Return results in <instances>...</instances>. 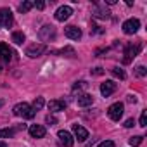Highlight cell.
<instances>
[{
    "mask_svg": "<svg viewBox=\"0 0 147 147\" xmlns=\"http://www.w3.org/2000/svg\"><path fill=\"white\" fill-rule=\"evenodd\" d=\"M12 111H14L16 116H21V118H24V119H31V118H35V111H33V107H31L30 104H26V102H19V104H16Z\"/></svg>",
    "mask_w": 147,
    "mask_h": 147,
    "instance_id": "1",
    "label": "cell"
},
{
    "mask_svg": "<svg viewBox=\"0 0 147 147\" xmlns=\"http://www.w3.org/2000/svg\"><path fill=\"white\" fill-rule=\"evenodd\" d=\"M123 113H125L123 102H114V104L109 106V109H107V116H109L113 121H119L121 116H123Z\"/></svg>",
    "mask_w": 147,
    "mask_h": 147,
    "instance_id": "2",
    "label": "cell"
},
{
    "mask_svg": "<svg viewBox=\"0 0 147 147\" xmlns=\"http://www.w3.org/2000/svg\"><path fill=\"white\" fill-rule=\"evenodd\" d=\"M138 52H140V45H133V43H130V45H126V49H125V57H123V62L125 64H130L137 55H138Z\"/></svg>",
    "mask_w": 147,
    "mask_h": 147,
    "instance_id": "3",
    "label": "cell"
},
{
    "mask_svg": "<svg viewBox=\"0 0 147 147\" xmlns=\"http://www.w3.org/2000/svg\"><path fill=\"white\" fill-rule=\"evenodd\" d=\"M14 23L12 12L9 9H0V30L2 28H11Z\"/></svg>",
    "mask_w": 147,
    "mask_h": 147,
    "instance_id": "4",
    "label": "cell"
},
{
    "mask_svg": "<svg viewBox=\"0 0 147 147\" xmlns=\"http://www.w3.org/2000/svg\"><path fill=\"white\" fill-rule=\"evenodd\" d=\"M138 28H140V21L135 19V18L126 19V21L123 23V33H126V35H133V33H137Z\"/></svg>",
    "mask_w": 147,
    "mask_h": 147,
    "instance_id": "5",
    "label": "cell"
},
{
    "mask_svg": "<svg viewBox=\"0 0 147 147\" xmlns=\"http://www.w3.org/2000/svg\"><path fill=\"white\" fill-rule=\"evenodd\" d=\"M92 16H94L95 19H102V21H106V19L111 18V12L107 11L106 5H99V4H95V7H94V11H92Z\"/></svg>",
    "mask_w": 147,
    "mask_h": 147,
    "instance_id": "6",
    "label": "cell"
},
{
    "mask_svg": "<svg viewBox=\"0 0 147 147\" xmlns=\"http://www.w3.org/2000/svg\"><path fill=\"white\" fill-rule=\"evenodd\" d=\"M38 36H40V40H43V42H50V40L55 38V28L50 26V24H45V26L40 30Z\"/></svg>",
    "mask_w": 147,
    "mask_h": 147,
    "instance_id": "7",
    "label": "cell"
},
{
    "mask_svg": "<svg viewBox=\"0 0 147 147\" xmlns=\"http://www.w3.org/2000/svg\"><path fill=\"white\" fill-rule=\"evenodd\" d=\"M45 50H47V47L43 43H35V45H30L26 49V55L31 57V59H35V57H40Z\"/></svg>",
    "mask_w": 147,
    "mask_h": 147,
    "instance_id": "8",
    "label": "cell"
},
{
    "mask_svg": "<svg viewBox=\"0 0 147 147\" xmlns=\"http://www.w3.org/2000/svg\"><path fill=\"white\" fill-rule=\"evenodd\" d=\"M71 14H73V9L69 7V5H61L57 11H55V19L57 21H61V23H64L66 19H69L71 18Z\"/></svg>",
    "mask_w": 147,
    "mask_h": 147,
    "instance_id": "9",
    "label": "cell"
},
{
    "mask_svg": "<svg viewBox=\"0 0 147 147\" xmlns=\"http://www.w3.org/2000/svg\"><path fill=\"white\" fill-rule=\"evenodd\" d=\"M57 138H59V142H61L62 147H73V144H75V138H73L71 133L66 131V130H59Z\"/></svg>",
    "mask_w": 147,
    "mask_h": 147,
    "instance_id": "10",
    "label": "cell"
},
{
    "mask_svg": "<svg viewBox=\"0 0 147 147\" xmlns=\"http://www.w3.org/2000/svg\"><path fill=\"white\" fill-rule=\"evenodd\" d=\"M114 92H116V83H114V82L106 80V82L100 85V94H102L104 97H109V95H113Z\"/></svg>",
    "mask_w": 147,
    "mask_h": 147,
    "instance_id": "11",
    "label": "cell"
},
{
    "mask_svg": "<svg viewBox=\"0 0 147 147\" xmlns=\"http://www.w3.org/2000/svg\"><path fill=\"white\" fill-rule=\"evenodd\" d=\"M28 131H30V135H31L33 138H43L45 133H47V130H45L43 125H31V126L28 128Z\"/></svg>",
    "mask_w": 147,
    "mask_h": 147,
    "instance_id": "12",
    "label": "cell"
},
{
    "mask_svg": "<svg viewBox=\"0 0 147 147\" xmlns=\"http://www.w3.org/2000/svg\"><path fill=\"white\" fill-rule=\"evenodd\" d=\"M64 35H66L69 40H80V38H82V30H80L78 26H66Z\"/></svg>",
    "mask_w": 147,
    "mask_h": 147,
    "instance_id": "13",
    "label": "cell"
},
{
    "mask_svg": "<svg viewBox=\"0 0 147 147\" xmlns=\"http://www.w3.org/2000/svg\"><path fill=\"white\" fill-rule=\"evenodd\" d=\"M76 104L80 107H88V106L94 104V95H90V94H80L76 97Z\"/></svg>",
    "mask_w": 147,
    "mask_h": 147,
    "instance_id": "14",
    "label": "cell"
},
{
    "mask_svg": "<svg viewBox=\"0 0 147 147\" xmlns=\"http://www.w3.org/2000/svg\"><path fill=\"white\" fill-rule=\"evenodd\" d=\"M73 131H75V137L78 138V142H85L88 138V131L82 125H73Z\"/></svg>",
    "mask_w": 147,
    "mask_h": 147,
    "instance_id": "15",
    "label": "cell"
},
{
    "mask_svg": "<svg viewBox=\"0 0 147 147\" xmlns=\"http://www.w3.org/2000/svg\"><path fill=\"white\" fill-rule=\"evenodd\" d=\"M49 109H50V113L64 111V109H66V102H64V100H59V99H54V100L49 102Z\"/></svg>",
    "mask_w": 147,
    "mask_h": 147,
    "instance_id": "16",
    "label": "cell"
},
{
    "mask_svg": "<svg viewBox=\"0 0 147 147\" xmlns=\"http://www.w3.org/2000/svg\"><path fill=\"white\" fill-rule=\"evenodd\" d=\"M24 128H26L24 125H19L16 128H2V130H0V137H2V138H11V137L16 135L18 130H24Z\"/></svg>",
    "mask_w": 147,
    "mask_h": 147,
    "instance_id": "17",
    "label": "cell"
},
{
    "mask_svg": "<svg viewBox=\"0 0 147 147\" xmlns=\"http://www.w3.org/2000/svg\"><path fill=\"white\" fill-rule=\"evenodd\" d=\"M0 57H2V61L9 62L12 59V50L9 49L7 43H0Z\"/></svg>",
    "mask_w": 147,
    "mask_h": 147,
    "instance_id": "18",
    "label": "cell"
},
{
    "mask_svg": "<svg viewBox=\"0 0 147 147\" xmlns=\"http://www.w3.org/2000/svg\"><path fill=\"white\" fill-rule=\"evenodd\" d=\"M12 42H14L16 45H21V43L24 42V33H23V31H14V33H12Z\"/></svg>",
    "mask_w": 147,
    "mask_h": 147,
    "instance_id": "19",
    "label": "cell"
},
{
    "mask_svg": "<svg viewBox=\"0 0 147 147\" xmlns=\"http://www.w3.org/2000/svg\"><path fill=\"white\" fill-rule=\"evenodd\" d=\"M31 7H33V2H31V0H26V2H23V4L19 5V12H21V14H26Z\"/></svg>",
    "mask_w": 147,
    "mask_h": 147,
    "instance_id": "20",
    "label": "cell"
},
{
    "mask_svg": "<svg viewBox=\"0 0 147 147\" xmlns=\"http://www.w3.org/2000/svg\"><path fill=\"white\" fill-rule=\"evenodd\" d=\"M111 73H113L116 78H119V80H125V78H126V73H125L121 67H113V69H111Z\"/></svg>",
    "mask_w": 147,
    "mask_h": 147,
    "instance_id": "21",
    "label": "cell"
},
{
    "mask_svg": "<svg viewBox=\"0 0 147 147\" xmlns=\"http://www.w3.org/2000/svg\"><path fill=\"white\" fill-rule=\"evenodd\" d=\"M128 142H130L131 147H137V145H140V144L144 142V137H142V135H135V137H131Z\"/></svg>",
    "mask_w": 147,
    "mask_h": 147,
    "instance_id": "22",
    "label": "cell"
},
{
    "mask_svg": "<svg viewBox=\"0 0 147 147\" xmlns=\"http://www.w3.org/2000/svg\"><path fill=\"white\" fill-rule=\"evenodd\" d=\"M43 104H45L43 97H36V99H35V102H33V111H40V109L43 107Z\"/></svg>",
    "mask_w": 147,
    "mask_h": 147,
    "instance_id": "23",
    "label": "cell"
},
{
    "mask_svg": "<svg viewBox=\"0 0 147 147\" xmlns=\"http://www.w3.org/2000/svg\"><path fill=\"white\" fill-rule=\"evenodd\" d=\"M87 82H76L75 83V87H73V92H80V90H83V88H87Z\"/></svg>",
    "mask_w": 147,
    "mask_h": 147,
    "instance_id": "24",
    "label": "cell"
},
{
    "mask_svg": "<svg viewBox=\"0 0 147 147\" xmlns=\"http://www.w3.org/2000/svg\"><path fill=\"white\" fill-rule=\"evenodd\" d=\"M135 75H137V76H140V78H142V76H145V75H147V69H145V66H137V69H135Z\"/></svg>",
    "mask_w": 147,
    "mask_h": 147,
    "instance_id": "25",
    "label": "cell"
},
{
    "mask_svg": "<svg viewBox=\"0 0 147 147\" xmlns=\"http://www.w3.org/2000/svg\"><path fill=\"white\" fill-rule=\"evenodd\" d=\"M140 126H147V111H142L140 114Z\"/></svg>",
    "mask_w": 147,
    "mask_h": 147,
    "instance_id": "26",
    "label": "cell"
},
{
    "mask_svg": "<svg viewBox=\"0 0 147 147\" xmlns=\"http://www.w3.org/2000/svg\"><path fill=\"white\" fill-rule=\"evenodd\" d=\"M45 121H47V125H55V123H57V118L52 116V114H49V116L45 118Z\"/></svg>",
    "mask_w": 147,
    "mask_h": 147,
    "instance_id": "27",
    "label": "cell"
},
{
    "mask_svg": "<svg viewBox=\"0 0 147 147\" xmlns=\"http://www.w3.org/2000/svg\"><path fill=\"white\" fill-rule=\"evenodd\" d=\"M99 147H114V142L113 140H104L99 144Z\"/></svg>",
    "mask_w": 147,
    "mask_h": 147,
    "instance_id": "28",
    "label": "cell"
},
{
    "mask_svg": "<svg viewBox=\"0 0 147 147\" xmlns=\"http://www.w3.org/2000/svg\"><path fill=\"white\" fill-rule=\"evenodd\" d=\"M92 73H94V75H97V76H100V75H104V69L102 67H95V69H92Z\"/></svg>",
    "mask_w": 147,
    "mask_h": 147,
    "instance_id": "29",
    "label": "cell"
},
{
    "mask_svg": "<svg viewBox=\"0 0 147 147\" xmlns=\"http://www.w3.org/2000/svg\"><path fill=\"white\" fill-rule=\"evenodd\" d=\"M133 125H135V119H133V118H130V119L125 121V126H126V128H131Z\"/></svg>",
    "mask_w": 147,
    "mask_h": 147,
    "instance_id": "30",
    "label": "cell"
},
{
    "mask_svg": "<svg viewBox=\"0 0 147 147\" xmlns=\"http://www.w3.org/2000/svg\"><path fill=\"white\" fill-rule=\"evenodd\" d=\"M33 7H36V9H40V11H42V9L45 7V4H43V2H33Z\"/></svg>",
    "mask_w": 147,
    "mask_h": 147,
    "instance_id": "31",
    "label": "cell"
},
{
    "mask_svg": "<svg viewBox=\"0 0 147 147\" xmlns=\"http://www.w3.org/2000/svg\"><path fill=\"white\" fill-rule=\"evenodd\" d=\"M128 102H133V104H135V102H137V97H135V95H128Z\"/></svg>",
    "mask_w": 147,
    "mask_h": 147,
    "instance_id": "32",
    "label": "cell"
},
{
    "mask_svg": "<svg viewBox=\"0 0 147 147\" xmlns=\"http://www.w3.org/2000/svg\"><path fill=\"white\" fill-rule=\"evenodd\" d=\"M106 4L107 5H113V4H116V0H106Z\"/></svg>",
    "mask_w": 147,
    "mask_h": 147,
    "instance_id": "33",
    "label": "cell"
},
{
    "mask_svg": "<svg viewBox=\"0 0 147 147\" xmlns=\"http://www.w3.org/2000/svg\"><path fill=\"white\" fill-rule=\"evenodd\" d=\"M0 147H7V144H5L4 140H0Z\"/></svg>",
    "mask_w": 147,
    "mask_h": 147,
    "instance_id": "34",
    "label": "cell"
},
{
    "mask_svg": "<svg viewBox=\"0 0 147 147\" xmlns=\"http://www.w3.org/2000/svg\"><path fill=\"white\" fill-rule=\"evenodd\" d=\"M2 106H4V100H2V99H0V107H2Z\"/></svg>",
    "mask_w": 147,
    "mask_h": 147,
    "instance_id": "35",
    "label": "cell"
},
{
    "mask_svg": "<svg viewBox=\"0 0 147 147\" xmlns=\"http://www.w3.org/2000/svg\"><path fill=\"white\" fill-rule=\"evenodd\" d=\"M0 73H2V66H0Z\"/></svg>",
    "mask_w": 147,
    "mask_h": 147,
    "instance_id": "36",
    "label": "cell"
}]
</instances>
